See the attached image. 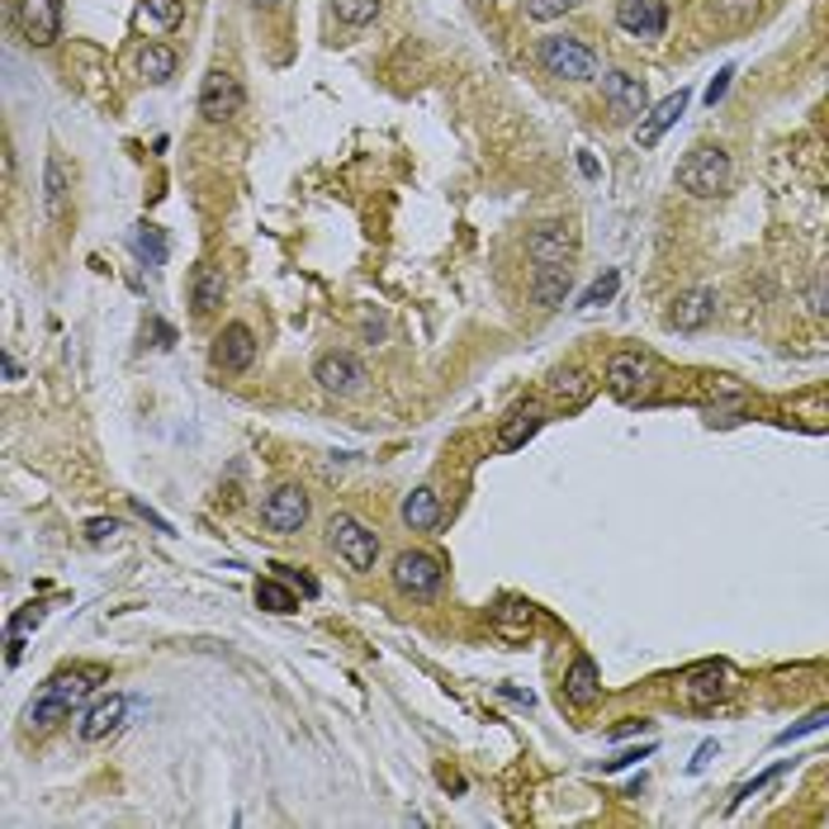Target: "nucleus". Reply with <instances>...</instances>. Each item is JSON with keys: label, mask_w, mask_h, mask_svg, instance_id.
I'll return each instance as SVG.
<instances>
[{"label": "nucleus", "mask_w": 829, "mask_h": 829, "mask_svg": "<svg viewBox=\"0 0 829 829\" xmlns=\"http://www.w3.org/2000/svg\"><path fill=\"white\" fill-rule=\"evenodd\" d=\"M100 678H104L100 668H72V674L48 678V683H43V692L29 701L24 720H29V726H39V730L58 726V720H67V716H72V711L81 707V697L91 692V687H95Z\"/></svg>", "instance_id": "obj_1"}, {"label": "nucleus", "mask_w": 829, "mask_h": 829, "mask_svg": "<svg viewBox=\"0 0 829 829\" xmlns=\"http://www.w3.org/2000/svg\"><path fill=\"white\" fill-rule=\"evenodd\" d=\"M678 185L687 190V195H697V200H716L720 190L730 185V152L716 148V143L692 148L678 162Z\"/></svg>", "instance_id": "obj_2"}, {"label": "nucleus", "mask_w": 829, "mask_h": 829, "mask_svg": "<svg viewBox=\"0 0 829 829\" xmlns=\"http://www.w3.org/2000/svg\"><path fill=\"white\" fill-rule=\"evenodd\" d=\"M536 58L545 72L559 81H593L597 77V52L584 39H574V33H545L536 43Z\"/></svg>", "instance_id": "obj_3"}, {"label": "nucleus", "mask_w": 829, "mask_h": 829, "mask_svg": "<svg viewBox=\"0 0 829 829\" xmlns=\"http://www.w3.org/2000/svg\"><path fill=\"white\" fill-rule=\"evenodd\" d=\"M327 545L337 550V559L346 564L351 574H370V569H375V559H380V536L370 532L361 517H351V513H337L327 522Z\"/></svg>", "instance_id": "obj_4"}, {"label": "nucleus", "mask_w": 829, "mask_h": 829, "mask_svg": "<svg viewBox=\"0 0 829 829\" xmlns=\"http://www.w3.org/2000/svg\"><path fill=\"white\" fill-rule=\"evenodd\" d=\"M261 522H266V532H275V536H299L309 522V493L299 484L271 488L266 503H261Z\"/></svg>", "instance_id": "obj_5"}, {"label": "nucleus", "mask_w": 829, "mask_h": 829, "mask_svg": "<svg viewBox=\"0 0 829 829\" xmlns=\"http://www.w3.org/2000/svg\"><path fill=\"white\" fill-rule=\"evenodd\" d=\"M14 29L29 48H52L62 39V0H20L14 6Z\"/></svg>", "instance_id": "obj_6"}, {"label": "nucleus", "mask_w": 829, "mask_h": 829, "mask_svg": "<svg viewBox=\"0 0 829 829\" xmlns=\"http://www.w3.org/2000/svg\"><path fill=\"white\" fill-rule=\"evenodd\" d=\"M242 100H246V91H242V81L228 72V67H214V72L204 77V85H200L204 123H228L233 114H242Z\"/></svg>", "instance_id": "obj_7"}, {"label": "nucleus", "mask_w": 829, "mask_h": 829, "mask_svg": "<svg viewBox=\"0 0 829 829\" xmlns=\"http://www.w3.org/2000/svg\"><path fill=\"white\" fill-rule=\"evenodd\" d=\"M390 578H394L398 593H408V597H432V593L441 588V578H446V569H441V559L427 555V550H403V555L394 559Z\"/></svg>", "instance_id": "obj_8"}, {"label": "nucleus", "mask_w": 829, "mask_h": 829, "mask_svg": "<svg viewBox=\"0 0 829 829\" xmlns=\"http://www.w3.org/2000/svg\"><path fill=\"white\" fill-rule=\"evenodd\" d=\"M603 100H607V110L616 119H645L649 110V91H645V81L640 77H630V72H607L603 77Z\"/></svg>", "instance_id": "obj_9"}, {"label": "nucleus", "mask_w": 829, "mask_h": 829, "mask_svg": "<svg viewBox=\"0 0 829 829\" xmlns=\"http://www.w3.org/2000/svg\"><path fill=\"white\" fill-rule=\"evenodd\" d=\"M526 252H532L536 266H569L574 256V228L569 223H536V233L526 237Z\"/></svg>", "instance_id": "obj_10"}, {"label": "nucleus", "mask_w": 829, "mask_h": 829, "mask_svg": "<svg viewBox=\"0 0 829 829\" xmlns=\"http://www.w3.org/2000/svg\"><path fill=\"white\" fill-rule=\"evenodd\" d=\"M256 361V337L246 323H228L219 337H214V365L228 370V375H242V370H252Z\"/></svg>", "instance_id": "obj_11"}, {"label": "nucleus", "mask_w": 829, "mask_h": 829, "mask_svg": "<svg viewBox=\"0 0 829 829\" xmlns=\"http://www.w3.org/2000/svg\"><path fill=\"white\" fill-rule=\"evenodd\" d=\"M313 380L323 384L327 394H356L365 384V365L356 356H346V351H327V356H317Z\"/></svg>", "instance_id": "obj_12"}, {"label": "nucleus", "mask_w": 829, "mask_h": 829, "mask_svg": "<svg viewBox=\"0 0 829 829\" xmlns=\"http://www.w3.org/2000/svg\"><path fill=\"white\" fill-rule=\"evenodd\" d=\"M645 384H649V361L640 356V351H616V356L607 361V390L621 403L640 398Z\"/></svg>", "instance_id": "obj_13"}, {"label": "nucleus", "mask_w": 829, "mask_h": 829, "mask_svg": "<svg viewBox=\"0 0 829 829\" xmlns=\"http://www.w3.org/2000/svg\"><path fill=\"white\" fill-rule=\"evenodd\" d=\"M616 24L635 39H659L668 29V6L664 0H616Z\"/></svg>", "instance_id": "obj_14"}, {"label": "nucleus", "mask_w": 829, "mask_h": 829, "mask_svg": "<svg viewBox=\"0 0 829 829\" xmlns=\"http://www.w3.org/2000/svg\"><path fill=\"white\" fill-rule=\"evenodd\" d=\"M123 720H129V697H100L91 711H85L77 720V735L85 739V745H100V739H110L114 730H123Z\"/></svg>", "instance_id": "obj_15"}, {"label": "nucleus", "mask_w": 829, "mask_h": 829, "mask_svg": "<svg viewBox=\"0 0 829 829\" xmlns=\"http://www.w3.org/2000/svg\"><path fill=\"white\" fill-rule=\"evenodd\" d=\"M687 100H692V91H678V95H668L664 104H655V110H649L645 119H640V129H635V143L640 148H655L659 138L674 129V123L683 119V110H687Z\"/></svg>", "instance_id": "obj_16"}, {"label": "nucleus", "mask_w": 829, "mask_h": 829, "mask_svg": "<svg viewBox=\"0 0 829 829\" xmlns=\"http://www.w3.org/2000/svg\"><path fill=\"white\" fill-rule=\"evenodd\" d=\"M540 427H545V408H540V403H517V408L503 417V427H498V446H503V451H517V446H526V441H532Z\"/></svg>", "instance_id": "obj_17"}, {"label": "nucleus", "mask_w": 829, "mask_h": 829, "mask_svg": "<svg viewBox=\"0 0 829 829\" xmlns=\"http://www.w3.org/2000/svg\"><path fill=\"white\" fill-rule=\"evenodd\" d=\"M730 692H735V683H730L726 664H707L687 678V701H692V707H711V701H726Z\"/></svg>", "instance_id": "obj_18"}, {"label": "nucleus", "mask_w": 829, "mask_h": 829, "mask_svg": "<svg viewBox=\"0 0 829 829\" xmlns=\"http://www.w3.org/2000/svg\"><path fill=\"white\" fill-rule=\"evenodd\" d=\"M593 390H597L593 375H588V370H578V365H569V370H555V375H550V398L559 403L564 413L584 408V403L593 398Z\"/></svg>", "instance_id": "obj_19"}, {"label": "nucleus", "mask_w": 829, "mask_h": 829, "mask_svg": "<svg viewBox=\"0 0 829 829\" xmlns=\"http://www.w3.org/2000/svg\"><path fill=\"white\" fill-rule=\"evenodd\" d=\"M223 294H228V280L219 266H195L190 271V309H195L200 317H209L219 304H223Z\"/></svg>", "instance_id": "obj_20"}, {"label": "nucleus", "mask_w": 829, "mask_h": 829, "mask_svg": "<svg viewBox=\"0 0 829 829\" xmlns=\"http://www.w3.org/2000/svg\"><path fill=\"white\" fill-rule=\"evenodd\" d=\"M716 317V294L711 290H692V294H683L674 313H668V323H674L678 332H701Z\"/></svg>", "instance_id": "obj_21"}, {"label": "nucleus", "mask_w": 829, "mask_h": 829, "mask_svg": "<svg viewBox=\"0 0 829 829\" xmlns=\"http://www.w3.org/2000/svg\"><path fill=\"white\" fill-rule=\"evenodd\" d=\"M597 692H603V678H597V664L588 655H574L569 674H564V697L574 701V707H593Z\"/></svg>", "instance_id": "obj_22"}, {"label": "nucleus", "mask_w": 829, "mask_h": 829, "mask_svg": "<svg viewBox=\"0 0 829 829\" xmlns=\"http://www.w3.org/2000/svg\"><path fill=\"white\" fill-rule=\"evenodd\" d=\"M403 526L408 532H436L441 526V493L436 488H413L408 498H403Z\"/></svg>", "instance_id": "obj_23"}, {"label": "nucleus", "mask_w": 829, "mask_h": 829, "mask_svg": "<svg viewBox=\"0 0 829 829\" xmlns=\"http://www.w3.org/2000/svg\"><path fill=\"white\" fill-rule=\"evenodd\" d=\"M574 280H569V266H536V280H532V299L540 309H559L564 299H569Z\"/></svg>", "instance_id": "obj_24"}, {"label": "nucleus", "mask_w": 829, "mask_h": 829, "mask_svg": "<svg viewBox=\"0 0 829 829\" xmlns=\"http://www.w3.org/2000/svg\"><path fill=\"white\" fill-rule=\"evenodd\" d=\"M138 72H143L152 85L171 81V77H175V52H171L166 43H148V48H143V58H138Z\"/></svg>", "instance_id": "obj_25"}, {"label": "nucleus", "mask_w": 829, "mask_h": 829, "mask_svg": "<svg viewBox=\"0 0 829 829\" xmlns=\"http://www.w3.org/2000/svg\"><path fill=\"white\" fill-rule=\"evenodd\" d=\"M256 607H266L275 616H290V611H299V597L280 584V578H256Z\"/></svg>", "instance_id": "obj_26"}, {"label": "nucleus", "mask_w": 829, "mask_h": 829, "mask_svg": "<svg viewBox=\"0 0 829 829\" xmlns=\"http://www.w3.org/2000/svg\"><path fill=\"white\" fill-rule=\"evenodd\" d=\"M133 252L143 256V266H166V237L156 233L152 223H138L133 228Z\"/></svg>", "instance_id": "obj_27"}, {"label": "nucleus", "mask_w": 829, "mask_h": 829, "mask_svg": "<svg viewBox=\"0 0 829 829\" xmlns=\"http://www.w3.org/2000/svg\"><path fill=\"white\" fill-rule=\"evenodd\" d=\"M43 200H48V214L52 219H62V204H67V171H62V162L58 156H48V171H43Z\"/></svg>", "instance_id": "obj_28"}, {"label": "nucleus", "mask_w": 829, "mask_h": 829, "mask_svg": "<svg viewBox=\"0 0 829 829\" xmlns=\"http://www.w3.org/2000/svg\"><path fill=\"white\" fill-rule=\"evenodd\" d=\"M380 6H384V0H332V10H337V20H342V24H351V29H361V24L375 20Z\"/></svg>", "instance_id": "obj_29"}, {"label": "nucleus", "mask_w": 829, "mask_h": 829, "mask_svg": "<svg viewBox=\"0 0 829 829\" xmlns=\"http://www.w3.org/2000/svg\"><path fill=\"white\" fill-rule=\"evenodd\" d=\"M829 726V707H820V711H810L806 720H797V726H791V730H782L778 739H772V745H778V749H787V745H797V739H806V735H816V730H825Z\"/></svg>", "instance_id": "obj_30"}, {"label": "nucleus", "mask_w": 829, "mask_h": 829, "mask_svg": "<svg viewBox=\"0 0 829 829\" xmlns=\"http://www.w3.org/2000/svg\"><path fill=\"white\" fill-rule=\"evenodd\" d=\"M143 14L156 29H175V24H181V14H185V6H181V0H143Z\"/></svg>", "instance_id": "obj_31"}, {"label": "nucleus", "mask_w": 829, "mask_h": 829, "mask_svg": "<svg viewBox=\"0 0 829 829\" xmlns=\"http://www.w3.org/2000/svg\"><path fill=\"white\" fill-rule=\"evenodd\" d=\"M39 607H29V611H20V616H14V621H10V664H20V655H24V635H29V626H39Z\"/></svg>", "instance_id": "obj_32"}, {"label": "nucleus", "mask_w": 829, "mask_h": 829, "mask_svg": "<svg viewBox=\"0 0 829 829\" xmlns=\"http://www.w3.org/2000/svg\"><path fill=\"white\" fill-rule=\"evenodd\" d=\"M616 290H621V275H616V271H607V275H597V280H593V285L584 290V299H578V309H597V304H607V299H611Z\"/></svg>", "instance_id": "obj_33"}, {"label": "nucleus", "mask_w": 829, "mask_h": 829, "mask_svg": "<svg viewBox=\"0 0 829 829\" xmlns=\"http://www.w3.org/2000/svg\"><path fill=\"white\" fill-rule=\"evenodd\" d=\"M526 6V20H559V14H569L574 6H584V0H522Z\"/></svg>", "instance_id": "obj_34"}, {"label": "nucleus", "mask_w": 829, "mask_h": 829, "mask_svg": "<svg viewBox=\"0 0 829 829\" xmlns=\"http://www.w3.org/2000/svg\"><path fill=\"white\" fill-rule=\"evenodd\" d=\"M782 772H787V764H778V768H768V772H758V778H754V782H745V787H739V791H735V797H730V810H735V806H745V801L754 797V791H764L768 782H778V778H782Z\"/></svg>", "instance_id": "obj_35"}, {"label": "nucleus", "mask_w": 829, "mask_h": 829, "mask_svg": "<svg viewBox=\"0 0 829 829\" xmlns=\"http://www.w3.org/2000/svg\"><path fill=\"white\" fill-rule=\"evenodd\" d=\"M649 754H655V745H645V749H626L621 758H607V764H603V772H621V768L640 764V758H649Z\"/></svg>", "instance_id": "obj_36"}, {"label": "nucleus", "mask_w": 829, "mask_h": 829, "mask_svg": "<svg viewBox=\"0 0 829 829\" xmlns=\"http://www.w3.org/2000/svg\"><path fill=\"white\" fill-rule=\"evenodd\" d=\"M119 532V522L114 517H95V522H85V540H110Z\"/></svg>", "instance_id": "obj_37"}, {"label": "nucleus", "mask_w": 829, "mask_h": 829, "mask_svg": "<svg viewBox=\"0 0 829 829\" xmlns=\"http://www.w3.org/2000/svg\"><path fill=\"white\" fill-rule=\"evenodd\" d=\"M730 77H735V67H720V77L707 85V104H716V100H726V91H730Z\"/></svg>", "instance_id": "obj_38"}, {"label": "nucleus", "mask_w": 829, "mask_h": 829, "mask_svg": "<svg viewBox=\"0 0 829 829\" xmlns=\"http://www.w3.org/2000/svg\"><path fill=\"white\" fill-rule=\"evenodd\" d=\"M285 578H290V584H299V593H304V597H317V578H309V574L290 569V564H285Z\"/></svg>", "instance_id": "obj_39"}, {"label": "nucleus", "mask_w": 829, "mask_h": 829, "mask_svg": "<svg viewBox=\"0 0 829 829\" xmlns=\"http://www.w3.org/2000/svg\"><path fill=\"white\" fill-rule=\"evenodd\" d=\"M716 754H720L716 745H701V749H697V758H692V772H701V768H707V764H711V758H716Z\"/></svg>", "instance_id": "obj_40"}, {"label": "nucleus", "mask_w": 829, "mask_h": 829, "mask_svg": "<svg viewBox=\"0 0 829 829\" xmlns=\"http://www.w3.org/2000/svg\"><path fill=\"white\" fill-rule=\"evenodd\" d=\"M649 726V720H626V726H616L607 739H626V735H635V730H645Z\"/></svg>", "instance_id": "obj_41"}, {"label": "nucleus", "mask_w": 829, "mask_h": 829, "mask_svg": "<svg viewBox=\"0 0 829 829\" xmlns=\"http://www.w3.org/2000/svg\"><path fill=\"white\" fill-rule=\"evenodd\" d=\"M252 6H256V10H271V6H280V0H252Z\"/></svg>", "instance_id": "obj_42"}]
</instances>
